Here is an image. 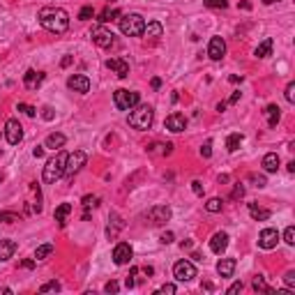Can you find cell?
<instances>
[{"label": "cell", "instance_id": "obj_1", "mask_svg": "<svg viewBox=\"0 0 295 295\" xmlns=\"http://www.w3.org/2000/svg\"><path fill=\"white\" fill-rule=\"evenodd\" d=\"M39 23L49 33L60 35V33H65L70 28V14L60 7H42L39 9Z\"/></svg>", "mask_w": 295, "mask_h": 295}, {"label": "cell", "instance_id": "obj_2", "mask_svg": "<svg viewBox=\"0 0 295 295\" xmlns=\"http://www.w3.org/2000/svg\"><path fill=\"white\" fill-rule=\"evenodd\" d=\"M67 152L65 150H58L55 152V157H51L49 162H46V166H44V183L53 184L55 180H60L62 175H65V166H67Z\"/></svg>", "mask_w": 295, "mask_h": 295}, {"label": "cell", "instance_id": "obj_3", "mask_svg": "<svg viewBox=\"0 0 295 295\" xmlns=\"http://www.w3.org/2000/svg\"><path fill=\"white\" fill-rule=\"evenodd\" d=\"M152 120H155V111H152V106H148V104H136L129 113V125L139 131L150 129Z\"/></svg>", "mask_w": 295, "mask_h": 295}, {"label": "cell", "instance_id": "obj_4", "mask_svg": "<svg viewBox=\"0 0 295 295\" xmlns=\"http://www.w3.org/2000/svg\"><path fill=\"white\" fill-rule=\"evenodd\" d=\"M143 28H146V18L141 17V14H122L120 18V30L122 35L127 37H141L143 35Z\"/></svg>", "mask_w": 295, "mask_h": 295}, {"label": "cell", "instance_id": "obj_5", "mask_svg": "<svg viewBox=\"0 0 295 295\" xmlns=\"http://www.w3.org/2000/svg\"><path fill=\"white\" fill-rule=\"evenodd\" d=\"M139 92H134V90H115L113 92V104H115V109L118 111H131L134 106L139 104Z\"/></svg>", "mask_w": 295, "mask_h": 295}, {"label": "cell", "instance_id": "obj_6", "mask_svg": "<svg viewBox=\"0 0 295 295\" xmlns=\"http://www.w3.org/2000/svg\"><path fill=\"white\" fill-rule=\"evenodd\" d=\"M86 162H88V157H86V152L83 150H76V152H72L70 157H67V166H65V178L67 180H74V175L86 166Z\"/></svg>", "mask_w": 295, "mask_h": 295}, {"label": "cell", "instance_id": "obj_7", "mask_svg": "<svg viewBox=\"0 0 295 295\" xmlns=\"http://www.w3.org/2000/svg\"><path fill=\"white\" fill-rule=\"evenodd\" d=\"M146 219L152 226H162L171 219V208L168 205H155V208H150L146 212Z\"/></svg>", "mask_w": 295, "mask_h": 295}, {"label": "cell", "instance_id": "obj_8", "mask_svg": "<svg viewBox=\"0 0 295 295\" xmlns=\"http://www.w3.org/2000/svg\"><path fill=\"white\" fill-rule=\"evenodd\" d=\"M173 277L178 279V281H191V279L196 277L194 263H191V260H178L173 265Z\"/></svg>", "mask_w": 295, "mask_h": 295}, {"label": "cell", "instance_id": "obj_9", "mask_svg": "<svg viewBox=\"0 0 295 295\" xmlns=\"http://www.w3.org/2000/svg\"><path fill=\"white\" fill-rule=\"evenodd\" d=\"M90 37H92V42L99 46V49H111L113 44H115V35H113L111 30H106V28H92V33H90Z\"/></svg>", "mask_w": 295, "mask_h": 295}, {"label": "cell", "instance_id": "obj_10", "mask_svg": "<svg viewBox=\"0 0 295 295\" xmlns=\"http://www.w3.org/2000/svg\"><path fill=\"white\" fill-rule=\"evenodd\" d=\"M5 139H7L9 146H18L21 141H23V127H21V122L18 120H7L5 125Z\"/></svg>", "mask_w": 295, "mask_h": 295}, {"label": "cell", "instance_id": "obj_11", "mask_svg": "<svg viewBox=\"0 0 295 295\" xmlns=\"http://www.w3.org/2000/svg\"><path fill=\"white\" fill-rule=\"evenodd\" d=\"M131 256H134V252H131V247L127 242L115 244V249H113V263L115 265H127L131 260Z\"/></svg>", "mask_w": 295, "mask_h": 295}, {"label": "cell", "instance_id": "obj_12", "mask_svg": "<svg viewBox=\"0 0 295 295\" xmlns=\"http://www.w3.org/2000/svg\"><path fill=\"white\" fill-rule=\"evenodd\" d=\"M279 242V233L277 228H263L258 235V247L260 249H275Z\"/></svg>", "mask_w": 295, "mask_h": 295}, {"label": "cell", "instance_id": "obj_13", "mask_svg": "<svg viewBox=\"0 0 295 295\" xmlns=\"http://www.w3.org/2000/svg\"><path fill=\"white\" fill-rule=\"evenodd\" d=\"M67 88H70V90H74V92L86 95L88 90H90V78L83 76V74H74V76L67 78Z\"/></svg>", "mask_w": 295, "mask_h": 295}, {"label": "cell", "instance_id": "obj_14", "mask_svg": "<svg viewBox=\"0 0 295 295\" xmlns=\"http://www.w3.org/2000/svg\"><path fill=\"white\" fill-rule=\"evenodd\" d=\"M208 55L212 58V60H221L226 55V42L221 39V37H212L208 44Z\"/></svg>", "mask_w": 295, "mask_h": 295}, {"label": "cell", "instance_id": "obj_15", "mask_svg": "<svg viewBox=\"0 0 295 295\" xmlns=\"http://www.w3.org/2000/svg\"><path fill=\"white\" fill-rule=\"evenodd\" d=\"M164 125H166V129L180 134V131H184V127H187V118H184L183 113H171V115L166 118Z\"/></svg>", "mask_w": 295, "mask_h": 295}, {"label": "cell", "instance_id": "obj_16", "mask_svg": "<svg viewBox=\"0 0 295 295\" xmlns=\"http://www.w3.org/2000/svg\"><path fill=\"white\" fill-rule=\"evenodd\" d=\"M106 67H109L111 72H115L120 78L129 76V62L122 60V58H111V60H106Z\"/></svg>", "mask_w": 295, "mask_h": 295}, {"label": "cell", "instance_id": "obj_17", "mask_svg": "<svg viewBox=\"0 0 295 295\" xmlns=\"http://www.w3.org/2000/svg\"><path fill=\"white\" fill-rule=\"evenodd\" d=\"M226 247H228V233L224 231H219V233L212 235V240H210V249L215 254H224Z\"/></svg>", "mask_w": 295, "mask_h": 295}, {"label": "cell", "instance_id": "obj_18", "mask_svg": "<svg viewBox=\"0 0 295 295\" xmlns=\"http://www.w3.org/2000/svg\"><path fill=\"white\" fill-rule=\"evenodd\" d=\"M42 81H44V74H42V72L28 70L26 74H23V86H26L28 90H37V88L42 86Z\"/></svg>", "mask_w": 295, "mask_h": 295}, {"label": "cell", "instance_id": "obj_19", "mask_svg": "<svg viewBox=\"0 0 295 295\" xmlns=\"http://www.w3.org/2000/svg\"><path fill=\"white\" fill-rule=\"evenodd\" d=\"M122 228H125V221H122V217L118 215V212H111V215H109V228H106V235L113 240V238L120 233Z\"/></svg>", "mask_w": 295, "mask_h": 295}, {"label": "cell", "instance_id": "obj_20", "mask_svg": "<svg viewBox=\"0 0 295 295\" xmlns=\"http://www.w3.org/2000/svg\"><path fill=\"white\" fill-rule=\"evenodd\" d=\"M148 155H152V157H168L171 152H173V143H152V146H148Z\"/></svg>", "mask_w": 295, "mask_h": 295}, {"label": "cell", "instance_id": "obj_21", "mask_svg": "<svg viewBox=\"0 0 295 295\" xmlns=\"http://www.w3.org/2000/svg\"><path fill=\"white\" fill-rule=\"evenodd\" d=\"M235 258H221L217 263V272H219V277H233V272H235Z\"/></svg>", "mask_w": 295, "mask_h": 295}, {"label": "cell", "instance_id": "obj_22", "mask_svg": "<svg viewBox=\"0 0 295 295\" xmlns=\"http://www.w3.org/2000/svg\"><path fill=\"white\" fill-rule=\"evenodd\" d=\"M279 155L277 152H268V155L263 157V168H265V173H277L279 171Z\"/></svg>", "mask_w": 295, "mask_h": 295}, {"label": "cell", "instance_id": "obj_23", "mask_svg": "<svg viewBox=\"0 0 295 295\" xmlns=\"http://www.w3.org/2000/svg\"><path fill=\"white\" fill-rule=\"evenodd\" d=\"M65 134H58V131H55V134H49V136H46V141H44V148H49V150H60L62 146H65Z\"/></svg>", "mask_w": 295, "mask_h": 295}, {"label": "cell", "instance_id": "obj_24", "mask_svg": "<svg viewBox=\"0 0 295 295\" xmlns=\"http://www.w3.org/2000/svg\"><path fill=\"white\" fill-rule=\"evenodd\" d=\"M17 252V242L14 240H0V260H9Z\"/></svg>", "mask_w": 295, "mask_h": 295}, {"label": "cell", "instance_id": "obj_25", "mask_svg": "<svg viewBox=\"0 0 295 295\" xmlns=\"http://www.w3.org/2000/svg\"><path fill=\"white\" fill-rule=\"evenodd\" d=\"M143 35L150 37V39H157V37L164 35V28H162L159 21H150V23H146V28H143Z\"/></svg>", "mask_w": 295, "mask_h": 295}, {"label": "cell", "instance_id": "obj_26", "mask_svg": "<svg viewBox=\"0 0 295 295\" xmlns=\"http://www.w3.org/2000/svg\"><path fill=\"white\" fill-rule=\"evenodd\" d=\"M70 212H72L70 203H60V205L55 208V212H53V217H55V221H58L60 226H65V219L70 217Z\"/></svg>", "mask_w": 295, "mask_h": 295}, {"label": "cell", "instance_id": "obj_27", "mask_svg": "<svg viewBox=\"0 0 295 295\" xmlns=\"http://www.w3.org/2000/svg\"><path fill=\"white\" fill-rule=\"evenodd\" d=\"M249 215H252V217L256 219V221H268V219H270V215H272V212H270V210H263V208H258L256 203H249Z\"/></svg>", "mask_w": 295, "mask_h": 295}, {"label": "cell", "instance_id": "obj_28", "mask_svg": "<svg viewBox=\"0 0 295 295\" xmlns=\"http://www.w3.org/2000/svg\"><path fill=\"white\" fill-rule=\"evenodd\" d=\"M265 118H268V125L270 127H277L279 118H281V111H279L277 104H270L268 109H265Z\"/></svg>", "mask_w": 295, "mask_h": 295}, {"label": "cell", "instance_id": "obj_29", "mask_svg": "<svg viewBox=\"0 0 295 295\" xmlns=\"http://www.w3.org/2000/svg\"><path fill=\"white\" fill-rule=\"evenodd\" d=\"M270 53H272V39H263V42L258 44V46H256V51H254V55H256V58H268Z\"/></svg>", "mask_w": 295, "mask_h": 295}, {"label": "cell", "instance_id": "obj_30", "mask_svg": "<svg viewBox=\"0 0 295 295\" xmlns=\"http://www.w3.org/2000/svg\"><path fill=\"white\" fill-rule=\"evenodd\" d=\"M51 254H53V244L46 242V244H39V247H37V249H35V256H33V258H35V260H44V258H49Z\"/></svg>", "mask_w": 295, "mask_h": 295}, {"label": "cell", "instance_id": "obj_31", "mask_svg": "<svg viewBox=\"0 0 295 295\" xmlns=\"http://www.w3.org/2000/svg\"><path fill=\"white\" fill-rule=\"evenodd\" d=\"M252 286H254V291H265V293H270V295H275V291L265 284V277L263 275H256L254 277V281H252Z\"/></svg>", "mask_w": 295, "mask_h": 295}, {"label": "cell", "instance_id": "obj_32", "mask_svg": "<svg viewBox=\"0 0 295 295\" xmlns=\"http://www.w3.org/2000/svg\"><path fill=\"white\" fill-rule=\"evenodd\" d=\"M242 134H231V136H228V139H226V148H228V152H235V150H238V148L242 146Z\"/></svg>", "mask_w": 295, "mask_h": 295}, {"label": "cell", "instance_id": "obj_33", "mask_svg": "<svg viewBox=\"0 0 295 295\" xmlns=\"http://www.w3.org/2000/svg\"><path fill=\"white\" fill-rule=\"evenodd\" d=\"M118 17H120V12H118V9H104V12L99 14L97 21H99V23H109V21H115Z\"/></svg>", "mask_w": 295, "mask_h": 295}, {"label": "cell", "instance_id": "obj_34", "mask_svg": "<svg viewBox=\"0 0 295 295\" xmlns=\"http://www.w3.org/2000/svg\"><path fill=\"white\" fill-rule=\"evenodd\" d=\"M221 208H224V201L221 199H210L208 203H205V210H208V212H221Z\"/></svg>", "mask_w": 295, "mask_h": 295}, {"label": "cell", "instance_id": "obj_35", "mask_svg": "<svg viewBox=\"0 0 295 295\" xmlns=\"http://www.w3.org/2000/svg\"><path fill=\"white\" fill-rule=\"evenodd\" d=\"M0 221L2 224H14V221H18V215L17 212H9V210H2L0 212Z\"/></svg>", "mask_w": 295, "mask_h": 295}, {"label": "cell", "instance_id": "obj_36", "mask_svg": "<svg viewBox=\"0 0 295 295\" xmlns=\"http://www.w3.org/2000/svg\"><path fill=\"white\" fill-rule=\"evenodd\" d=\"M203 5L210 9H224L228 7V0H203Z\"/></svg>", "mask_w": 295, "mask_h": 295}, {"label": "cell", "instance_id": "obj_37", "mask_svg": "<svg viewBox=\"0 0 295 295\" xmlns=\"http://www.w3.org/2000/svg\"><path fill=\"white\" fill-rule=\"evenodd\" d=\"M60 291V284L58 281H46L42 288H39V293H58Z\"/></svg>", "mask_w": 295, "mask_h": 295}, {"label": "cell", "instance_id": "obj_38", "mask_svg": "<svg viewBox=\"0 0 295 295\" xmlns=\"http://www.w3.org/2000/svg\"><path fill=\"white\" fill-rule=\"evenodd\" d=\"M249 180H252L254 183V187H265V184H268V180H265V175H258V173H252L249 175Z\"/></svg>", "mask_w": 295, "mask_h": 295}, {"label": "cell", "instance_id": "obj_39", "mask_svg": "<svg viewBox=\"0 0 295 295\" xmlns=\"http://www.w3.org/2000/svg\"><path fill=\"white\" fill-rule=\"evenodd\" d=\"M284 242L291 244V247L295 244V228H293V226H288L286 231H284Z\"/></svg>", "mask_w": 295, "mask_h": 295}, {"label": "cell", "instance_id": "obj_40", "mask_svg": "<svg viewBox=\"0 0 295 295\" xmlns=\"http://www.w3.org/2000/svg\"><path fill=\"white\" fill-rule=\"evenodd\" d=\"M92 17H95V9L92 7H83L78 12V18H81V21H88V18H92Z\"/></svg>", "mask_w": 295, "mask_h": 295}, {"label": "cell", "instance_id": "obj_41", "mask_svg": "<svg viewBox=\"0 0 295 295\" xmlns=\"http://www.w3.org/2000/svg\"><path fill=\"white\" fill-rule=\"evenodd\" d=\"M286 102L288 104H295V83H288L286 86Z\"/></svg>", "mask_w": 295, "mask_h": 295}, {"label": "cell", "instance_id": "obj_42", "mask_svg": "<svg viewBox=\"0 0 295 295\" xmlns=\"http://www.w3.org/2000/svg\"><path fill=\"white\" fill-rule=\"evenodd\" d=\"M244 196V184L242 183H238L233 187V194H231V199H242Z\"/></svg>", "mask_w": 295, "mask_h": 295}, {"label": "cell", "instance_id": "obj_43", "mask_svg": "<svg viewBox=\"0 0 295 295\" xmlns=\"http://www.w3.org/2000/svg\"><path fill=\"white\" fill-rule=\"evenodd\" d=\"M83 205L86 208H95V205H99V199L97 196H83Z\"/></svg>", "mask_w": 295, "mask_h": 295}, {"label": "cell", "instance_id": "obj_44", "mask_svg": "<svg viewBox=\"0 0 295 295\" xmlns=\"http://www.w3.org/2000/svg\"><path fill=\"white\" fill-rule=\"evenodd\" d=\"M18 111H23L26 115H30V118L37 115V109H33V106H28V104H18Z\"/></svg>", "mask_w": 295, "mask_h": 295}, {"label": "cell", "instance_id": "obj_45", "mask_svg": "<svg viewBox=\"0 0 295 295\" xmlns=\"http://www.w3.org/2000/svg\"><path fill=\"white\" fill-rule=\"evenodd\" d=\"M139 275V268H131V272H129V277H127V288H134L136 286V281H134V277Z\"/></svg>", "mask_w": 295, "mask_h": 295}, {"label": "cell", "instance_id": "obj_46", "mask_svg": "<svg viewBox=\"0 0 295 295\" xmlns=\"http://www.w3.org/2000/svg\"><path fill=\"white\" fill-rule=\"evenodd\" d=\"M118 288H120L118 281H109V284L104 286V291H106V293H118Z\"/></svg>", "mask_w": 295, "mask_h": 295}, {"label": "cell", "instance_id": "obj_47", "mask_svg": "<svg viewBox=\"0 0 295 295\" xmlns=\"http://www.w3.org/2000/svg\"><path fill=\"white\" fill-rule=\"evenodd\" d=\"M284 281H286V286H288V288H293V286H295V272H293V270H291V272H286Z\"/></svg>", "mask_w": 295, "mask_h": 295}, {"label": "cell", "instance_id": "obj_48", "mask_svg": "<svg viewBox=\"0 0 295 295\" xmlns=\"http://www.w3.org/2000/svg\"><path fill=\"white\" fill-rule=\"evenodd\" d=\"M157 293H168V295H173V293H175V284H164V286L159 288Z\"/></svg>", "mask_w": 295, "mask_h": 295}, {"label": "cell", "instance_id": "obj_49", "mask_svg": "<svg viewBox=\"0 0 295 295\" xmlns=\"http://www.w3.org/2000/svg\"><path fill=\"white\" fill-rule=\"evenodd\" d=\"M240 291H242V281H235V284L228 288L226 293H228V295H235V293H240Z\"/></svg>", "mask_w": 295, "mask_h": 295}, {"label": "cell", "instance_id": "obj_50", "mask_svg": "<svg viewBox=\"0 0 295 295\" xmlns=\"http://www.w3.org/2000/svg\"><path fill=\"white\" fill-rule=\"evenodd\" d=\"M191 189H194L196 196H203V184H201L199 180H194V183H191Z\"/></svg>", "mask_w": 295, "mask_h": 295}, {"label": "cell", "instance_id": "obj_51", "mask_svg": "<svg viewBox=\"0 0 295 295\" xmlns=\"http://www.w3.org/2000/svg\"><path fill=\"white\" fill-rule=\"evenodd\" d=\"M201 155H203V157H210V155H212V143H210V141H208V143H205L203 148H201Z\"/></svg>", "mask_w": 295, "mask_h": 295}, {"label": "cell", "instance_id": "obj_52", "mask_svg": "<svg viewBox=\"0 0 295 295\" xmlns=\"http://www.w3.org/2000/svg\"><path fill=\"white\" fill-rule=\"evenodd\" d=\"M159 242H162V244L173 242V233H162V238H159Z\"/></svg>", "mask_w": 295, "mask_h": 295}, {"label": "cell", "instance_id": "obj_53", "mask_svg": "<svg viewBox=\"0 0 295 295\" xmlns=\"http://www.w3.org/2000/svg\"><path fill=\"white\" fill-rule=\"evenodd\" d=\"M42 115H44V120H53V109H51V106H44Z\"/></svg>", "mask_w": 295, "mask_h": 295}, {"label": "cell", "instance_id": "obj_54", "mask_svg": "<svg viewBox=\"0 0 295 295\" xmlns=\"http://www.w3.org/2000/svg\"><path fill=\"white\" fill-rule=\"evenodd\" d=\"M72 62H74V58H72V55H65V58H62V62H60V65H62V67H70Z\"/></svg>", "mask_w": 295, "mask_h": 295}, {"label": "cell", "instance_id": "obj_55", "mask_svg": "<svg viewBox=\"0 0 295 295\" xmlns=\"http://www.w3.org/2000/svg\"><path fill=\"white\" fill-rule=\"evenodd\" d=\"M33 155H35V157H42V155H44V146H37L35 150H33Z\"/></svg>", "mask_w": 295, "mask_h": 295}, {"label": "cell", "instance_id": "obj_56", "mask_svg": "<svg viewBox=\"0 0 295 295\" xmlns=\"http://www.w3.org/2000/svg\"><path fill=\"white\" fill-rule=\"evenodd\" d=\"M238 99H240V92H233V95H231V99H228V104H235Z\"/></svg>", "mask_w": 295, "mask_h": 295}, {"label": "cell", "instance_id": "obj_57", "mask_svg": "<svg viewBox=\"0 0 295 295\" xmlns=\"http://www.w3.org/2000/svg\"><path fill=\"white\" fill-rule=\"evenodd\" d=\"M152 88H155V90L157 88H162V78H152Z\"/></svg>", "mask_w": 295, "mask_h": 295}, {"label": "cell", "instance_id": "obj_58", "mask_svg": "<svg viewBox=\"0 0 295 295\" xmlns=\"http://www.w3.org/2000/svg\"><path fill=\"white\" fill-rule=\"evenodd\" d=\"M33 265H35V260H23V268H28V270H30V268H33Z\"/></svg>", "mask_w": 295, "mask_h": 295}, {"label": "cell", "instance_id": "obj_59", "mask_svg": "<svg viewBox=\"0 0 295 295\" xmlns=\"http://www.w3.org/2000/svg\"><path fill=\"white\" fill-rule=\"evenodd\" d=\"M275 2H279V0H263V5H275Z\"/></svg>", "mask_w": 295, "mask_h": 295}, {"label": "cell", "instance_id": "obj_60", "mask_svg": "<svg viewBox=\"0 0 295 295\" xmlns=\"http://www.w3.org/2000/svg\"><path fill=\"white\" fill-rule=\"evenodd\" d=\"M0 180H2V175H0Z\"/></svg>", "mask_w": 295, "mask_h": 295}]
</instances>
